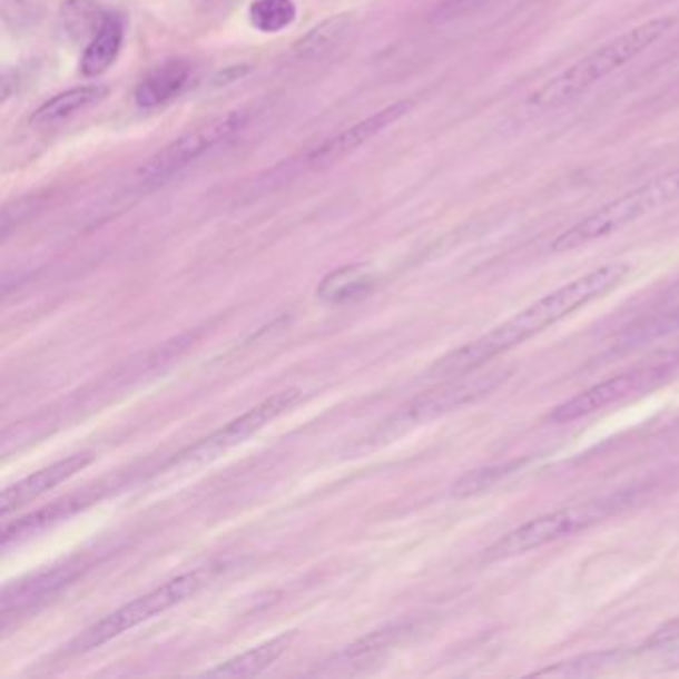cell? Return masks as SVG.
Here are the masks:
<instances>
[{
  "label": "cell",
  "mask_w": 679,
  "mask_h": 679,
  "mask_svg": "<svg viewBox=\"0 0 679 679\" xmlns=\"http://www.w3.org/2000/svg\"><path fill=\"white\" fill-rule=\"evenodd\" d=\"M72 567H60L37 574L30 582H20L17 585L4 588L2 594V612L9 613L10 610H22L27 606L35 604L38 600L57 592L60 585L67 584L72 578Z\"/></svg>",
  "instance_id": "e0dca14e"
},
{
  "label": "cell",
  "mask_w": 679,
  "mask_h": 679,
  "mask_svg": "<svg viewBox=\"0 0 679 679\" xmlns=\"http://www.w3.org/2000/svg\"><path fill=\"white\" fill-rule=\"evenodd\" d=\"M660 663L661 668H666V670H679V646L678 648H670V650L666 651Z\"/></svg>",
  "instance_id": "484cf974"
},
{
  "label": "cell",
  "mask_w": 679,
  "mask_h": 679,
  "mask_svg": "<svg viewBox=\"0 0 679 679\" xmlns=\"http://www.w3.org/2000/svg\"><path fill=\"white\" fill-rule=\"evenodd\" d=\"M108 14H105L92 0H68L62 9L65 27L72 37L80 35H95L105 24Z\"/></svg>",
  "instance_id": "ffe728a7"
},
{
  "label": "cell",
  "mask_w": 679,
  "mask_h": 679,
  "mask_svg": "<svg viewBox=\"0 0 679 679\" xmlns=\"http://www.w3.org/2000/svg\"><path fill=\"white\" fill-rule=\"evenodd\" d=\"M670 375L668 365H650V367L632 368L616 377L606 378L594 387L585 388L584 393L568 398L567 403L558 405L550 413L552 423H572L578 419L594 415L602 409L618 405L633 396L648 395L650 391L661 385V381Z\"/></svg>",
  "instance_id": "ba28073f"
},
{
  "label": "cell",
  "mask_w": 679,
  "mask_h": 679,
  "mask_svg": "<svg viewBox=\"0 0 679 679\" xmlns=\"http://www.w3.org/2000/svg\"><path fill=\"white\" fill-rule=\"evenodd\" d=\"M189 72L191 68L186 60H166L138 85L134 95L136 105L140 108H156L170 102L171 98H176L184 90V86L188 85Z\"/></svg>",
  "instance_id": "7c38bea8"
},
{
  "label": "cell",
  "mask_w": 679,
  "mask_h": 679,
  "mask_svg": "<svg viewBox=\"0 0 679 679\" xmlns=\"http://www.w3.org/2000/svg\"><path fill=\"white\" fill-rule=\"evenodd\" d=\"M620 499H600V501L572 504L568 509L554 510L544 516L529 520L516 530L502 537L494 547L486 550V560H509V558L529 554L532 550L547 547L560 538L572 537L578 530L606 519L616 506H620Z\"/></svg>",
  "instance_id": "5b68a950"
},
{
  "label": "cell",
  "mask_w": 679,
  "mask_h": 679,
  "mask_svg": "<svg viewBox=\"0 0 679 679\" xmlns=\"http://www.w3.org/2000/svg\"><path fill=\"white\" fill-rule=\"evenodd\" d=\"M90 461H92L90 454H72L68 459L50 464L42 471L30 474L9 489H4L2 499H0L2 516H7L12 510L20 509L29 502L37 501L38 496H42L45 492L52 491L60 482L68 481L70 476H75L76 472L82 471L90 464Z\"/></svg>",
  "instance_id": "8fae6325"
},
{
  "label": "cell",
  "mask_w": 679,
  "mask_h": 679,
  "mask_svg": "<svg viewBox=\"0 0 679 679\" xmlns=\"http://www.w3.org/2000/svg\"><path fill=\"white\" fill-rule=\"evenodd\" d=\"M679 199V168L666 171L661 176L648 179L642 186L623 194L620 198L608 201L602 208L596 209L582 222L567 229L564 234L552 242V252L564 254L578 247L600 242L604 237L622 232L623 227L632 226L642 217L650 216L658 209L670 206Z\"/></svg>",
  "instance_id": "3957f363"
},
{
  "label": "cell",
  "mask_w": 679,
  "mask_h": 679,
  "mask_svg": "<svg viewBox=\"0 0 679 679\" xmlns=\"http://www.w3.org/2000/svg\"><path fill=\"white\" fill-rule=\"evenodd\" d=\"M618 658H620L618 651H602V653L582 656L578 660L562 661V663H557L554 668L537 671L534 676H538V678H542V676H547V678H580V676L596 673L600 668L618 661Z\"/></svg>",
  "instance_id": "44dd1931"
},
{
  "label": "cell",
  "mask_w": 679,
  "mask_h": 679,
  "mask_svg": "<svg viewBox=\"0 0 679 679\" xmlns=\"http://www.w3.org/2000/svg\"><path fill=\"white\" fill-rule=\"evenodd\" d=\"M679 331V307L671 312L663 313L661 317H656L651 322L646 323L642 327H636L630 335L632 341H650L661 335H670Z\"/></svg>",
  "instance_id": "603a6c76"
},
{
  "label": "cell",
  "mask_w": 679,
  "mask_h": 679,
  "mask_svg": "<svg viewBox=\"0 0 679 679\" xmlns=\"http://www.w3.org/2000/svg\"><path fill=\"white\" fill-rule=\"evenodd\" d=\"M299 398H302V391H297V388H287V391H279L275 395L267 396L259 405H255L244 415L234 419L232 423L222 426L216 433L206 436L204 441H199L198 444L186 449L184 453H179L176 463L208 461L236 444L246 443L249 436H254L257 431L269 425L277 416L284 415L292 406L297 405Z\"/></svg>",
  "instance_id": "9c48e42d"
},
{
  "label": "cell",
  "mask_w": 679,
  "mask_h": 679,
  "mask_svg": "<svg viewBox=\"0 0 679 679\" xmlns=\"http://www.w3.org/2000/svg\"><path fill=\"white\" fill-rule=\"evenodd\" d=\"M676 22L678 20L673 17H656L626 30L620 37L608 40L602 47L596 48L574 65L552 76L529 96L527 105L537 110H554L574 102L578 98L588 95L602 80L610 78L613 72L622 70L636 58L642 57L646 50H650L676 27Z\"/></svg>",
  "instance_id": "7a4b0ae2"
},
{
  "label": "cell",
  "mask_w": 679,
  "mask_h": 679,
  "mask_svg": "<svg viewBox=\"0 0 679 679\" xmlns=\"http://www.w3.org/2000/svg\"><path fill=\"white\" fill-rule=\"evenodd\" d=\"M350 30L351 17H347V14L323 20L293 45V57L299 58V60L323 57V55L331 52L333 48L340 47L345 37L350 35Z\"/></svg>",
  "instance_id": "ac0fdd59"
},
{
  "label": "cell",
  "mask_w": 679,
  "mask_h": 679,
  "mask_svg": "<svg viewBox=\"0 0 679 679\" xmlns=\"http://www.w3.org/2000/svg\"><path fill=\"white\" fill-rule=\"evenodd\" d=\"M247 122H249L247 110H232L224 116H217L214 120L179 136L178 140L168 144L158 154H154L140 168L138 176L144 181L168 179L179 170H184L191 161L208 154L211 148H216L217 144L226 142L232 136L242 132Z\"/></svg>",
  "instance_id": "52a82bcc"
},
{
  "label": "cell",
  "mask_w": 679,
  "mask_h": 679,
  "mask_svg": "<svg viewBox=\"0 0 679 679\" xmlns=\"http://www.w3.org/2000/svg\"><path fill=\"white\" fill-rule=\"evenodd\" d=\"M37 204H40V199L38 198H24L19 199V201H14V206H12V208L17 209V211H14V217L2 219V234L7 236L10 227L17 226V224H20L24 217L30 216V214H32V209L37 208Z\"/></svg>",
  "instance_id": "d4e9b609"
},
{
  "label": "cell",
  "mask_w": 679,
  "mask_h": 679,
  "mask_svg": "<svg viewBox=\"0 0 679 679\" xmlns=\"http://www.w3.org/2000/svg\"><path fill=\"white\" fill-rule=\"evenodd\" d=\"M492 2H496V0H443L433 10V20L446 22V20L463 19L466 14L484 9L486 4H492Z\"/></svg>",
  "instance_id": "cb8c5ba5"
},
{
  "label": "cell",
  "mask_w": 679,
  "mask_h": 679,
  "mask_svg": "<svg viewBox=\"0 0 679 679\" xmlns=\"http://www.w3.org/2000/svg\"><path fill=\"white\" fill-rule=\"evenodd\" d=\"M415 108L413 100H398L395 105L387 106L378 112L371 114L365 120L353 124L347 130L331 136L329 140L315 146L302 158L303 170H323L333 164L350 158L351 154L361 150L365 144L377 138L378 134L385 132L388 126L403 120L406 114Z\"/></svg>",
  "instance_id": "30bf717a"
},
{
  "label": "cell",
  "mask_w": 679,
  "mask_h": 679,
  "mask_svg": "<svg viewBox=\"0 0 679 679\" xmlns=\"http://www.w3.org/2000/svg\"><path fill=\"white\" fill-rule=\"evenodd\" d=\"M509 368L499 367L482 373L472 371L461 377H453V381L429 391L425 395L416 396L415 401L403 406L401 413H396L385 426V436H395L409 426L421 425L446 413H453L456 409L471 405L482 396L491 395L494 388L509 378Z\"/></svg>",
  "instance_id": "8992f818"
},
{
  "label": "cell",
  "mask_w": 679,
  "mask_h": 679,
  "mask_svg": "<svg viewBox=\"0 0 679 679\" xmlns=\"http://www.w3.org/2000/svg\"><path fill=\"white\" fill-rule=\"evenodd\" d=\"M628 274H630V264L623 262L596 267L574 282L558 287L557 292L548 293L542 299L516 313L509 322L484 333L479 340L471 341L449 353L446 357L439 358L429 371V377L453 378L479 371L486 361L499 357L504 351L516 347L520 343L552 327L560 319H564L575 309L612 292L622 284Z\"/></svg>",
  "instance_id": "6da1fadb"
},
{
  "label": "cell",
  "mask_w": 679,
  "mask_h": 679,
  "mask_svg": "<svg viewBox=\"0 0 679 679\" xmlns=\"http://www.w3.org/2000/svg\"><path fill=\"white\" fill-rule=\"evenodd\" d=\"M375 287V274L367 265H345L323 277L317 297L325 303H350L365 297Z\"/></svg>",
  "instance_id": "5bb4252c"
},
{
  "label": "cell",
  "mask_w": 679,
  "mask_h": 679,
  "mask_svg": "<svg viewBox=\"0 0 679 679\" xmlns=\"http://www.w3.org/2000/svg\"><path fill=\"white\" fill-rule=\"evenodd\" d=\"M297 17L293 0H254L249 4V20L254 29L264 35H275L292 27Z\"/></svg>",
  "instance_id": "d6986e66"
},
{
  "label": "cell",
  "mask_w": 679,
  "mask_h": 679,
  "mask_svg": "<svg viewBox=\"0 0 679 679\" xmlns=\"http://www.w3.org/2000/svg\"><path fill=\"white\" fill-rule=\"evenodd\" d=\"M124 42L122 20L114 14H108L105 24L96 32V37L86 47L82 57V72L86 76L105 75L108 68L112 67L116 58L120 55Z\"/></svg>",
  "instance_id": "2e32d148"
},
{
  "label": "cell",
  "mask_w": 679,
  "mask_h": 679,
  "mask_svg": "<svg viewBox=\"0 0 679 679\" xmlns=\"http://www.w3.org/2000/svg\"><path fill=\"white\" fill-rule=\"evenodd\" d=\"M208 574L206 570H194L188 574L178 575L166 584L158 585L148 594L136 598L130 604L118 608L116 612L106 616L105 620L90 626L88 630L80 633L76 640L70 642V651L85 653L110 642L114 638L122 636L124 632L132 630L140 623L148 622L154 616L170 610L174 606L184 602L189 596L196 594L201 585L206 584Z\"/></svg>",
  "instance_id": "277c9868"
},
{
  "label": "cell",
  "mask_w": 679,
  "mask_h": 679,
  "mask_svg": "<svg viewBox=\"0 0 679 679\" xmlns=\"http://www.w3.org/2000/svg\"><path fill=\"white\" fill-rule=\"evenodd\" d=\"M510 471H512V466H484V469L466 472L459 481L454 482L453 491L451 492H453V496H456V499H466V496L481 494V492L492 489Z\"/></svg>",
  "instance_id": "7402d4cb"
},
{
  "label": "cell",
  "mask_w": 679,
  "mask_h": 679,
  "mask_svg": "<svg viewBox=\"0 0 679 679\" xmlns=\"http://www.w3.org/2000/svg\"><path fill=\"white\" fill-rule=\"evenodd\" d=\"M295 640V632L284 633L279 638H274L269 642L257 646L254 650L246 651L237 658L227 660L226 663H219L217 668L208 671V676H224V678H246V676H255L265 668H269L274 661L279 660V656L284 653L289 643Z\"/></svg>",
  "instance_id": "9a60e30c"
},
{
  "label": "cell",
  "mask_w": 679,
  "mask_h": 679,
  "mask_svg": "<svg viewBox=\"0 0 679 679\" xmlns=\"http://www.w3.org/2000/svg\"><path fill=\"white\" fill-rule=\"evenodd\" d=\"M106 95L108 88L102 85L76 86L47 100L37 112L32 114L30 122L37 126L62 122L76 114L85 112L90 106L98 105L100 100H105Z\"/></svg>",
  "instance_id": "4fadbf2b"
}]
</instances>
